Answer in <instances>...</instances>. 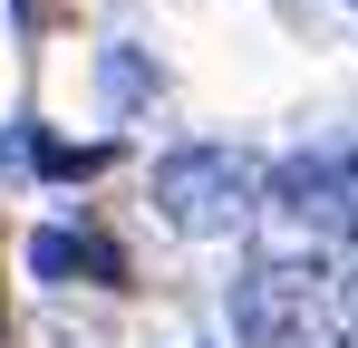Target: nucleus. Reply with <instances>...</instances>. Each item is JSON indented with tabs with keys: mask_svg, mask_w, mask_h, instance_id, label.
Here are the masks:
<instances>
[{
	"mask_svg": "<svg viewBox=\"0 0 358 348\" xmlns=\"http://www.w3.org/2000/svg\"><path fill=\"white\" fill-rule=\"evenodd\" d=\"M233 339L242 348H358V319L329 261L271 252L233 281Z\"/></svg>",
	"mask_w": 358,
	"mask_h": 348,
	"instance_id": "obj_1",
	"label": "nucleus"
},
{
	"mask_svg": "<svg viewBox=\"0 0 358 348\" xmlns=\"http://www.w3.org/2000/svg\"><path fill=\"white\" fill-rule=\"evenodd\" d=\"M155 213L194 242H223L262 213V165L242 155V145H175L165 165H155Z\"/></svg>",
	"mask_w": 358,
	"mask_h": 348,
	"instance_id": "obj_2",
	"label": "nucleus"
},
{
	"mask_svg": "<svg viewBox=\"0 0 358 348\" xmlns=\"http://www.w3.org/2000/svg\"><path fill=\"white\" fill-rule=\"evenodd\" d=\"M262 203L281 213L291 232H320V242H358V145L339 155H300L262 184Z\"/></svg>",
	"mask_w": 358,
	"mask_h": 348,
	"instance_id": "obj_3",
	"label": "nucleus"
},
{
	"mask_svg": "<svg viewBox=\"0 0 358 348\" xmlns=\"http://www.w3.org/2000/svg\"><path fill=\"white\" fill-rule=\"evenodd\" d=\"M29 271H39V281H78V271H87V281H126V261L97 232H39V242H29Z\"/></svg>",
	"mask_w": 358,
	"mask_h": 348,
	"instance_id": "obj_4",
	"label": "nucleus"
}]
</instances>
